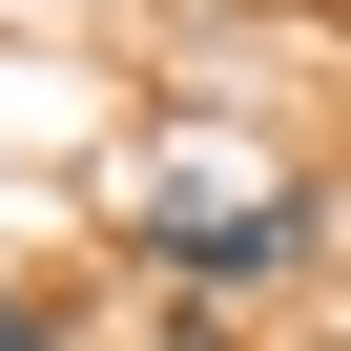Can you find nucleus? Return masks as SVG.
<instances>
[{
  "mask_svg": "<svg viewBox=\"0 0 351 351\" xmlns=\"http://www.w3.org/2000/svg\"><path fill=\"white\" fill-rule=\"evenodd\" d=\"M124 248L186 269V310H248L310 248V186H289V165H165V186H124Z\"/></svg>",
  "mask_w": 351,
  "mask_h": 351,
  "instance_id": "1",
  "label": "nucleus"
},
{
  "mask_svg": "<svg viewBox=\"0 0 351 351\" xmlns=\"http://www.w3.org/2000/svg\"><path fill=\"white\" fill-rule=\"evenodd\" d=\"M0 351H62V330H42V310H0Z\"/></svg>",
  "mask_w": 351,
  "mask_h": 351,
  "instance_id": "2",
  "label": "nucleus"
},
{
  "mask_svg": "<svg viewBox=\"0 0 351 351\" xmlns=\"http://www.w3.org/2000/svg\"><path fill=\"white\" fill-rule=\"evenodd\" d=\"M165 351H228V310H186V330H165Z\"/></svg>",
  "mask_w": 351,
  "mask_h": 351,
  "instance_id": "3",
  "label": "nucleus"
}]
</instances>
